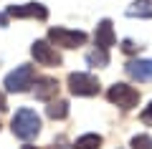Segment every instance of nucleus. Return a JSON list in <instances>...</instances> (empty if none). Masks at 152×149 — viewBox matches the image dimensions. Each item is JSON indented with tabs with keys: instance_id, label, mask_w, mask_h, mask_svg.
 Returning a JSON list of instances; mask_svg holds the SVG:
<instances>
[{
	"instance_id": "aec40b11",
	"label": "nucleus",
	"mask_w": 152,
	"mask_h": 149,
	"mask_svg": "<svg viewBox=\"0 0 152 149\" xmlns=\"http://www.w3.org/2000/svg\"><path fill=\"white\" fill-rule=\"evenodd\" d=\"M0 111H5V96L0 94Z\"/></svg>"
},
{
	"instance_id": "6e6552de",
	"label": "nucleus",
	"mask_w": 152,
	"mask_h": 149,
	"mask_svg": "<svg viewBox=\"0 0 152 149\" xmlns=\"http://www.w3.org/2000/svg\"><path fill=\"white\" fill-rule=\"evenodd\" d=\"M56 94H58V81H56V78H51V76L36 78V84H33V96H36V99H41V101H51Z\"/></svg>"
},
{
	"instance_id": "f8f14e48",
	"label": "nucleus",
	"mask_w": 152,
	"mask_h": 149,
	"mask_svg": "<svg viewBox=\"0 0 152 149\" xmlns=\"http://www.w3.org/2000/svg\"><path fill=\"white\" fill-rule=\"evenodd\" d=\"M71 149H102V137L99 134H84L76 139V144Z\"/></svg>"
},
{
	"instance_id": "dca6fc26",
	"label": "nucleus",
	"mask_w": 152,
	"mask_h": 149,
	"mask_svg": "<svg viewBox=\"0 0 152 149\" xmlns=\"http://www.w3.org/2000/svg\"><path fill=\"white\" fill-rule=\"evenodd\" d=\"M140 119H142V124H152V101H150V106H145Z\"/></svg>"
},
{
	"instance_id": "9b49d317",
	"label": "nucleus",
	"mask_w": 152,
	"mask_h": 149,
	"mask_svg": "<svg viewBox=\"0 0 152 149\" xmlns=\"http://www.w3.org/2000/svg\"><path fill=\"white\" fill-rule=\"evenodd\" d=\"M129 18H152V0H134L127 8Z\"/></svg>"
},
{
	"instance_id": "1a4fd4ad",
	"label": "nucleus",
	"mask_w": 152,
	"mask_h": 149,
	"mask_svg": "<svg viewBox=\"0 0 152 149\" xmlns=\"http://www.w3.org/2000/svg\"><path fill=\"white\" fill-rule=\"evenodd\" d=\"M127 73L134 81H152V58H137L127 63Z\"/></svg>"
},
{
	"instance_id": "f257e3e1",
	"label": "nucleus",
	"mask_w": 152,
	"mask_h": 149,
	"mask_svg": "<svg viewBox=\"0 0 152 149\" xmlns=\"http://www.w3.org/2000/svg\"><path fill=\"white\" fill-rule=\"evenodd\" d=\"M10 129L18 139H33L41 132V119H38V114L33 109H18L10 121Z\"/></svg>"
},
{
	"instance_id": "39448f33",
	"label": "nucleus",
	"mask_w": 152,
	"mask_h": 149,
	"mask_svg": "<svg viewBox=\"0 0 152 149\" xmlns=\"http://www.w3.org/2000/svg\"><path fill=\"white\" fill-rule=\"evenodd\" d=\"M28 86H33V66H18L15 71H10L5 76V91H10V94L13 91L20 94Z\"/></svg>"
},
{
	"instance_id": "ddd939ff",
	"label": "nucleus",
	"mask_w": 152,
	"mask_h": 149,
	"mask_svg": "<svg viewBox=\"0 0 152 149\" xmlns=\"http://www.w3.org/2000/svg\"><path fill=\"white\" fill-rule=\"evenodd\" d=\"M86 61H89L91 66H96V68L109 66V51H102V48H96V51H89V53H86Z\"/></svg>"
},
{
	"instance_id": "f3484780",
	"label": "nucleus",
	"mask_w": 152,
	"mask_h": 149,
	"mask_svg": "<svg viewBox=\"0 0 152 149\" xmlns=\"http://www.w3.org/2000/svg\"><path fill=\"white\" fill-rule=\"evenodd\" d=\"M137 48H140V46H134L132 41H124V43H122V51H124V53H134Z\"/></svg>"
},
{
	"instance_id": "2eb2a0df",
	"label": "nucleus",
	"mask_w": 152,
	"mask_h": 149,
	"mask_svg": "<svg viewBox=\"0 0 152 149\" xmlns=\"http://www.w3.org/2000/svg\"><path fill=\"white\" fill-rule=\"evenodd\" d=\"M132 149H152V137H147V134H137V137H132Z\"/></svg>"
},
{
	"instance_id": "f03ea898",
	"label": "nucleus",
	"mask_w": 152,
	"mask_h": 149,
	"mask_svg": "<svg viewBox=\"0 0 152 149\" xmlns=\"http://www.w3.org/2000/svg\"><path fill=\"white\" fill-rule=\"evenodd\" d=\"M107 99L112 104H117L122 111H129V109H134L140 104V91H134L129 84H114V86H109Z\"/></svg>"
},
{
	"instance_id": "a211bd4d",
	"label": "nucleus",
	"mask_w": 152,
	"mask_h": 149,
	"mask_svg": "<svg viewBox=\"0 0 152 149\" xmlns=\"http://www.w3.org/2000/svg\"><path fill=\"white\" fill-rule=\"evenodd\" d=\"M53 149H71V147H66L64 139H58V144H53Z\"/></svg>"
},
{
	"instance_id": "423d86ee",
	"label": "nucleus",
	"mask_w": 152,
	"mask_h": 149,
	"mask_svg": "<svg viewBox=\"0 0 152 149\" xmlns=\"http://www.w3.org/2000/svg\"><path fill=\"white\" fill-rule=\"evenodd\" d=\"M31 53H33V58H36L38 66H58L61 63V56L56 53V48L51 43H46V41H36L31 46Z\"/></svg>"
},
{
	"instance_id": "6ab92c4d",
	"label": "nucleus",
	"mask_w": 152,
	"mask_h": 149,
	"mask_svg": "<svg viewBox=\"0 0 152 149\" xmlns=\"http://www.w3.org/2000/svg\"><path fill=\"white\" fill-rule=\"evenodd\" d=\"M8 25V15H0V28H5Z\"/></svg>"
},
{
	"instance_id": "7ed1b4c3",
	"label": "nucleus",
	"mask_w": 152,
	"mask_h": 149,
	"mask_svg": "<svg viewBox=\"0 0 152 149\" xmlns=\"http://www.w3.org/2000/svg\"><path fill=\"white\" fill-rule=\"evenodd\" d=\"M48 41L61 48H79L86 43V33L84 31H69V28H51Z\"/></svg>"
},
{
	"instance_id": "0eeeda50",
	"label": "nucleus",
	"mask_w": 152,
	"mask_h": 149,
	"mask_svg": "<svg viewBox=\"0 0 152 149\" xmlns=\"http://www.w3.org/2000/svg\"><path fill=\"white\" fill-rule=\"evenodd\" d=\"M8 18H38V20H46L48 10L41 3H26V5H10L5 10Z\"/></svg>"
},
{
	"instance_id": "4468645a",
	"label": "nucleus",
	"mask_w": 152,
	"mask_h": 149,
	"mask_svg": "<svg viewBox=\"0 0 152 149\" xmlns=\"http://www.w3.org/2000/svg\"><path fill=\"white\" fill-rule=\"evenodd\" d=\"M46 114H48L51 119H66L69 116V104L66 101H51L48 109H46Z\"/></svg>"
},
{
	"instance_id": "9d476101",
	"label": "nucleus",
	"mask_w": 152,
	"mask_h": 149,
	"mask_svg": "<svg viewBox=\"0 0 152 149\" xmlns=\"http://www.w3.org/2000/svg\"><path fill=\"white\" fill-rule=\"evenodd\" d=\"M94 41H96V48H102V51H109V48L114 46V28H112V20H109V18H104L96 25Z\"/></svg>"
},
{
	"instance_id": "412c9836",
	"label": "nucleus",
	"mask_w": 152,
	"mask_h": 149,
	"mask_svg": "<svg viewBox=\"0 0 152 149\" xmlns=\"http://www.w3.org/2000/svg\"><path fill=\"white\" fill-rule=\"evenodd\" d=\"M23 149H36V147H31V144H26V147H23Z\"/></svg>"
},
{
	"instance_id": "20e7f679",
	"label": "nucleus",
	"mask_w": 152,
	"mask_h": 149,
	"mask_svg": "<svg viewBox=\"0 0 152 149\" xmlns=\"http://www.w3.org/2000/svg\"><path fill=\"white\" fill-rule=\"evenodd\" d=\"M69 89L74 96H96L99 94V81L91 73H71L69 76Z\"/></svg>"
}]
</instances>
